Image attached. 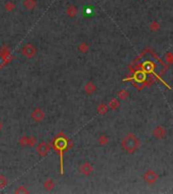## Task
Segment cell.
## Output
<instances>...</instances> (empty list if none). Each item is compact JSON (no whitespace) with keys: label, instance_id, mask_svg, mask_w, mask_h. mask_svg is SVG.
<instances>
[{"label":"cell","instance_id":"cell-1","mask_svg":"<svg viewBox=\"0 0 173 194\" xmlns=\"http://www.w3.org/2000/svg\"><path fill=\"white\" fill-rule=\"evenodd\" d=\"M140 140L136 135L134 133H128L123 139L122 140V147L123 151H126L128 154H133L139 149L140 147Z\"/></svg>","mask_w":173,"mask_h":194},{"label":"cell","instance_id":"cell-2","mask_svg":"<svg viewBox=\"0 0 173 194\" xmlns=\"http://www.w3.org/2000/svg\"><path fill=\"white\" fill-rule=\"evenodd\" d=\"M143 179H144V181L147 183V184L153 185V184H155V183L158 181L159 175L153 170H148V171H146L144 173Z\"/></svg>","mask_w":173,"mask_h":194},{"label":"cell","instance_id":"cell-3","mask_svg":"<svg viewBox=\"0 0 173 194\" xmlns=\"http://www.w3.org/2000/svg\"><path fill=\"white\" fill-rule=\"evenodd\" d=\"M18 144H19V146H22V148H26V147L33 148L36 146L37 139L34 136H30V137L23 136L18 140Z\"/></svg>","mask_w":173,"mask_h":194},{"label":"cell","instance_id":"cell-4","mask_svg":"<svg viewBox=\"0 0 173 194\" xmlns=\"http://www.w3.org/2000/svg\"><path fill=\"white\" fill-rule=\"evenodd\" d=\"M22 55L27 59H33L37 55V49L31 44H26L22 49Z\"/></svg>","mask_w":173,"mask_h":194},{"label":"cell","instance_id":"cell-5","mask_svg":"<svg viewBox=\"0 0 173 194\" xmlns=\"http://www.w3.org/2000/svg\"><path fill=\"white\" fill-rule=\"evenodd\" d=\"M79 172L84 176H89L93 173V166L91 165L89 162H84L79 166Z\"/></svg>","mask_w":173,"mask_h":194},{"label":"cell","instance_id":"cell-6","mask_svg":"<svg viewBox=\"0 0 173 194\" xmlns=\"http://www.w3.org/2000/svg\"><path fill=\"white\" fill-rule=\"evenodd\" d=\"M153 136L155 139L157 140H163L166 137V136H167V129H166L164 126L158 125L153 130Z\"/></svg>","mask_w":173,"mask_h":194},{"label":"cell","instance_id":"cell-7","mask_svg":"<svg viewBox=\"0 0 173 194\" xmlns=\"http://www.w3.org/2000/svg\"><path fill=\"white\" fill-rule=\"evenodd\" d=\"M45 112L42 110L41 108H34L33 112H31V118L34 119V121L37 122H41L42 121H44L45 118Z\"/></svg>","mask_w":173,"mask_h":194},{"label":"cell","instance_id":"cell-8","mask_svg":"<svg viewBox=\"0 0 173 194\" xmlns=\"http://www.w3.org/2000/svg\"><path fill=\"white\" fill-rule=\"evenodd\" d=\"M49 150H50V147L46 143H40L37 147V152L41 157H45L49 153Z\"/></svg>","mask_w":173,"mask_h":194},{"label":"cell","instance_id":"cell-9","mask_svg":"<svg viewBox=\"0 0 173 194\" xmlns=\"http://www.w3.org/2000/svg\"><path fill=\"white\" fill-rule=\"evenodd\" d=\"M10 60L8 51H1L0 52V68H2L5 64H7Z\"/></svg>","mask_w":173,"mask_h":194},{"label":"cell","instance_id":"cell-10","mask_svg":"<svg viewBox=\"0 0 173 194\" xmlns=\"http://www.w3.org/2000/svg\"><path fill=\"white\" fill-rule=\"evenodd\" d=\"M84 91H85L86 94L91 95L96 91V86H95V84L92 81H88L85 85H84Z\"/></svg>","mask_w":173,"mask_h":194},{"label":"cell","instance_id":"cell-11","mask_svg":"<svg viewBox=\"0 0 173 194\" xmlns=\"http://www.w3.org/2000/svg\"><path fill=\"white\" fill-rule=\"evenodd\" d=\"M22 4L26 10H34L37 6V0H23Z\"/></svg>","mask_w":173,"mask_h":194},{"label":"cell","instance_id":"cell-12","mask_svg":"<svg viewBox=\"0 0 173 194\" xmlns=\"http://www.w3.org/2000/svg\"><path fill=\"white\" fill-rule=\"evenodd\" d=\"M66 13L67 15L70 17H75L77 15V13H78V8H77L75 5H69L68 7H67Z\"/></svg>","mask_w":173,"mask_h":194},{"label":"cell","instance_id":"cell-13","mask_svg":"<svg viewBox=\"0 0 173 194\" xmlns=\"http://www.w3.org/2000/svg\"><path fill=\"white\" fill-rule=\"evenodd\" d=\"M44 188L47 190V191H52V190L55 188V182L50 178L47 179L44 182Z\"/></svg>","mask_w":173,"mask_h":194},{"label":"cell","instance_id":"cell-14","mask_svg":"<svg viewBox=\"0 0 173 194\" xmlns=\"http://www.w3.org/2000/svg\"><path fill=\"white\" fill-rule=\"evenodd\" d=\"M78 51L80 53H82V54H86V53L89 51V46H88V44L85 43V42H82V43H80L78 46Z\"/></svg>","mask_w":173,"mask_h":194},{"label":"cell","instance_id":"cell-15","mask_svg":"<svg viewBox=\"0 0 173 194\" xmlns=\"http://www.w3.org/2000/svg\"><path fill=\"white\" fill-rule=\"evenodd\" d=\"M108 142H109V137H108V136L105 135V133H102V135H100L99 137H98V143H99L100 145H102V146L107 145Z\"/></svg>","mask_w":173,"mask_h":194},{"label":"cell","instance_id":"cell-16","mask_svg":"<svg viewBox=\"0 0 173 194\" xmlns=\"http://www.w3.org/2000/svg\"><path fill=\"white\" fill-rule=\"evenodd\" d=\"M108 108H111V109H116L119 106V100H116V98H112V99L108 102Z\"/></svg>","mask_w":173,"mask_h":194},{"label":"cell","instance_id":"cell-17","mask_svg":"<svg viewBox=\"0 0 173 194\" xmlns=\"http://www.w3.org/2000/svg\"><path fill=\"white\" fill-rule=\"evenodd\" d=\"M149 27H150V30H151L152 31L156 33L157 30H160V24H159V22H156V20H154V22H152L149 24Z\"/></svg>","mask_w":173,"mask_h":194},{"label":"cell","instance_id":"cell-18","mask_svg":"<svg viewBox=\"0 0 173 194\" xmlns=\"http://www.w3.org/2000/svg\"><path fill=\"white\" fill-rule=\"evenodd\" d=\"M129 91L126 90V89H122L118 93V96L119 99H127V98H129Z\"/></svg>","mask_w":173,"mask_h":194},{"label":"cell","instance_id":"cell-19","mask_svg":"<svg viewBox=\"0 0 173 194\" xmlns=\"http://www.w3.org/2000/svg\"><path fill=\"white\" fill-rule=\"evenodd\" d=\"M107 110H108V106H107V105H105V104H99V105H98V107H97L98 113L105 114L107 112Z\"/></svg>","mask_w":173,"mask_h":194},{"label":"cell","instance_id":"cell-20","mask_svg":"<svg viewBox=\"0 0 173 194\" xmlns=\"http://www.w3.org/2000/svg\"><path fill=\"white\" fill-rule=\"evenodd\" d=\"M4 8L7 10V11H12V10L15 9V4L12 1H6L4 4Z\"/></svg>","mask_w":173,"mask_h":194},{"label":"cell","instance_id":"cell-21","mask_svg":"<svg viewBox=\"0 0 173 194\" xmlns=\"http://www.w3.org/2000/svg\"><path fill=\"white\" fill-rule=\"evenodd\" d=\"M165 61L167 62L169 65H171L173 63V55L171 52H168L167 54L165 55Z\"/></svg>","mask_w":173,"mask_h":194},{"label":"cell","instance_id":"cell-22","mask_svg":"<svg viewBox=\"0 0 173 194\" xmlns=\"http://www.w3.org/2000/svg\"><path fill=\"white\" fill-rule=\"evenodd\" d=\"M6 185H7V180H6L5 176L0 175V189L5 187Z\"/></svg>","mask_w":173,"mask_h":194},{"label":"cell","instance_id":"cell-23","mask_svg":"<svg viewBox=\"0 0 173 194\" xmlns=\"http://www.w3.org/2000/svg\"><path fill=\"white\" fill-rule=\"evenodd\" d=\"M14 192L15 193H29V190H27L24 186H18L14 190Z\"/></svg>","mask_w":173,"mask_h":194},{"label":"cell","instance_id":"cell-24","mask_svg":"<svg viewBox=\"0 0 173 194\" xmlns=\"http://www.w3.org/2000/svg\"><path fill=\"white\" fill-rule=\"evenodd\" d=\"M2 128H3V123H2L1 121H0V130L2 129Z\"/></svg>","mask_w":173,"mask_h":194}]
</instances>
